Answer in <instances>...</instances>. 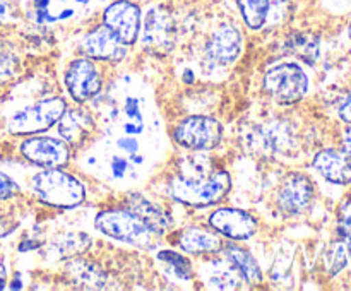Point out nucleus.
<instances>
[{
  "mask_svg": "<svg viewBox=\"0 0 351 291\" xmlns=\"http://www.w3.org/2000/svg\"><path fill=\"white\" fill-rule=\"evenodd\" d=\"M232 190V177L225 170H215L208 177H173L168 184V195L189 207H211L219 204Z\"/></svg>",
  "mask_w": 351,
  "mask_h": 291,
  "instance_id": "nucleus-1",
  "label": "nucleus"
},
{
  "mask_svg": "<svg viewBox=\"0 0 351 291\" xmlns=\"http://www.w3.org/2000/svg\"><path fill=\"white\" fill-rule=\"evenodd\" d=\"M242 147L259 157L287 156L297 147V134L287 120H267L252 123L242 132Z\"/></svg>",
  "mask_w": 351,
  "mask_h": 291,
  "instance_id": "nucleus-2",
  "label": "nucleus"
},
{
  "mask_svg": "<svg viewBox=\"0 0 351 291\" xmlns=\"http://www.w3.org/2000/svg\"><path fill=\"white\" fill-rule=\"evenodd\" d=\"M31 188L43 204L74 209L86 201V188L79 178L62 168H45L31 178Z\"/></svg>",
  "mask_w": 351,
  "mask_h": 291,
  "instance_id": "nucleus-3",
  "label": "nucleus"
},
{
  "mask_svg": "<svg viewBox=\"0 0 351 291\" xmlns=\"http://www.w3.org/2000/svg\"><path fill=\"white\" fill-rule=\"evenodd\" d=\"M95 228L108 238L117 242L129 243V245L149 249L153 245L154 235L146 223L129 207L106 209L98 212L95 218Z\"/></svg>",
  "mask_w": 351,
  "mask_h": 291,
  "instance_id": "nucleus-4",
  "label": "nucleus"
},
{
  "mask_svg": "<svg viewBox=\"0 0 351 291\" xmlns=\"http://www.w3.org/2000/svg\"><path fill=\"white\" fill-rule=\"evenodd\" d=\"M67 110V103L64 98L41 99L29 106L17 110L9 120H7V132L12 136H36L50 130L57 125L58 120Z\"/></svg>",
  "mask_w": 351,
  "mask_h": 291,
  "instance_id": "nucleus-5",
  "label": "nucleus"
},
{
  "mask_svg": "<svg viewBox=\"0 0 351 291\" xmlns=\"http://www.w3.org/2000/svg\"><path fill=\"white\" fill-rule=\"evenodd\" d=\"M264 92L281 106L297 105L308 91V77L295 62H285L271 67L263 79Z\"/></svg>",
  "mask_w": 351,
  "mask_h": 291,
  "instance_id": "nucleus-6",
  "label": "nucleus"
},
{
  "mask_svg": "<svg viewBox=\"0 0 351 291\" xmlns=\"http://www.w3.org/2000/svg\"><path fill=\"white\" fill-rule=\"evenodd\" d=\"M173 140L180 147L195 153L216 149L223 140V125L219 120L206 115H192L182 118L173 127Z\"/></svg>",
  "mask_w": 351,
  "mask_h": 291,
  "instance_id": "nucleus-7",
  "label": "nucleus"
},
{
  "mask_svg": "<svg viewBox=\"0 0 351 291\" xmlns=\"http://www.w3.org/2000/svg\"><path fill=\"white\" fill-rule=\"evenodd\" d=\"M101 24L125 47L137 43L143 24V10L132 0H113L101 14Z\"/></svg>",
  "mask_w": 351,
  "mask_h": 291,
  "instance_id": "nucleus-8",
  "label": "nucleus"
},
{
  "mask_svg": "<svg viewBox=\"0 0 351 291\" xmlns=\"http://www.w3.org/2000/svg\"><path fill=\"white\" fill-rule=\"evenodd\" d=\"M64 84L72 101L82 105L101 92L103 77L95 60L79 57L69 62L64 72Z\"/></svg>",
  "mask_w": 351,
  "mask_h": 291,
  "instance_id": "nucleus-9",
  "label": "nucleus"
},
{
  "mask_svg": "<svg viewBox=\"0 0 351 291\" xmlns=\"http://www.w3.org/2000/svg\"><path fill=\"white\" fill-rule=\"evenodd\" d=\"M21 156L40 168H62L71 161V146L60 137L29 136L19 144Z\"/></svg>",
  "mask_w": 351,
  "mask_h": 291,
  "instance_id": "nucleus-10",
  "label": "nucleus"
},
{
  "mask_svg": "<svg viewBox=\"0 0 351 291\" xmlns=\"http://www.w3.org/2000/svg\"><path fill=\"white\" fill-rule=\"evenodd\" d=\"M315 187L311 177L302 171H290L281 180L276 192V205L287 216H298L314 201Z\"/></svg>",
  "mask_w": 351,
  "mask_h": 291,
  "instance_id": "nucleus-11",
  "label": "nucleus"
},
{
  "mask_svg": "<svg viewBox=\"0 0 351 291\" xmlns=\"http://www.w3.org/2000/svg\"><path fill=\"white\" fill-rule=\"evenodd\" d=\"M209 226L233 242H245L259 229V219L239 207H219L209 216Z\"/></svg>",
  "mask_w": 351,
  "mask_h": 291,
  "instance_id": "nucleus-12",
  "label": "nucleus"
},
{
  "mask_svg": "<svg viewBox=\"0 0 351 291\" xmlns=\"http://www.w3.org/2000/svg\"><path fill=\"white\" fill-rule=\"evenodd\" d=\"M243 50L242 31L235 24H221L215 29L206 45V55L218 65H230Z\"/></svg>",
  "mask_w": 351,
  "mask_h": 291,
  "instance_id": "nucleus-13",
  "label": "nucleus"
},
{
  "mask_svg": "<svg viewBox=\"0 0 351 291\" xmlns=\"http://www.w3.org/2000/svg\"><path fill=\"white\" fill-rule=\"evenodd\" d=\"M146 47L154 50H168L173 43L175 24L163 7H149L143 16L141 34Z\"/></svg>",
  "mask_w": 351,
  "mask_h": 291,
  "instance_id": "nucleus-14",
  "label": "nucleus"
},
{
  "mask_svg": "<svg viewBox=\"0 0 351 291\" xmlns=\"http://www.w3.org/2000/svg\"><path fill=\"white\" fill-rule=\"evenodd\" d=\"M81 48L86 57L99 62H120L127 53L125 45L120 43L103 24L84 34Z\"/></svg>",
  "mask_w": 351,
  "mask_h": 291,
  "instance_id": "nucleus-15",
  "label": "nucleus"
},
{
  "mask_svg": "<svg viewBox=\"0 0 351 291\" xmlns=\"http://www.w3.org/2000/svg\"><path fill=\"white\" fill-rule=\"evenodd\" d=\"M178 249L189 255L202 257V255H215L223 249L221 235L215 229L202 228V226H187L177 235Z\"/></svg>",
  "mask_w": 351,
  "mask_h": 291,
  "instance_id": "nucleus-16",
  "label": "nucleus"
},
{
  "mask_svg": "<svg viewBox=\"0 0 351 291\" xmlns=\"http://www.w3.org/2000/svg\"><path fill=\"white\" fill-rule=\"evenodd\" d=\"M58 136L71 147L84 146L86 140L91 139L95 132V118L84 108L65 110L62 118L57 122Z\"/></svg>",
  "mask_w": 351,
  "mask_h": 291,
  "instance_id": "nucleus-17",
  "label": "nucleus"
},
{
  "mask_svg": "<svg viewBox=\"0 0 351 291\" xmlns=\"http://www.w3.org/2000/svg\"><path fill=\"white\" fill-rule=\"evenodd\" d=\"M125 207L136 212L156 236L165 235V233H168L173 228V219H171V216L160 204L147 199L146 195L129 194V197L125 199Z\"/></svg>",
  "mask_w": 351,
  "mask_h": 291,
  "instance_id": "nucleus-18",
  "label": "nucleus"
},
{
  "mask_svg": "<svg viewBox=\"0 0 351 291\" xmlns=\"http://www.w3.org/2000/svg\"><path fill=\"white\" fill-rule=\"evenodd\" d=\"M312 168L336 185L351 184V157L336 149H322L312 160Z\"/></svg>",
  "mask_w": 351,
  "mask_h": 291,
  "instance_id": "nucleus-19",
  "label": "nucleus"
},
{
  "mask_svg": "<svg viewBox=\"0 0 351 291\" xmlns=\"http://www.w3.org/2000/svg\"><path fill=\"white\" fill-rule=\"evenodd\" d=\"M221 253L225 255L226 262L237 270L242 281H245L249 286H259L264 281L263 269H261L259 262H257L256 257L242 245H237V243H226L223 245Z\"/></svg>",
  "mask_w": 351,
  "mask_h": 291,
  "instance_id": "nucleus-20",
  "label": "nucleus"
},
{
  "mask_svg": "<svg viewBox=\"0 0 351 291\" xmlns=\"http://www.w3.org/2000/svg\"><path fill=\"white\" fill-rule=\"evenodd\" d=\"M285 48L288 53L295 55L298 60L307 65H314L321 53V41L315 34L311 33H293L285 41Z\"/></svg>",
  "mask_w": 351,
  "mask_h": 291,
  "instance_id": "nucleus-21",
  "label": "nucleus"
},
{
  "mask_svg": "<svg viewBox=\"0 0 351 291\" xmlns=\"http://www.w3.org/2000/svg\"><path fill=\"white\" fill-rule=\"evenodd\" d=\"M243 24L250 31H261L271 19L273 0H237Z\"/></svg>",
  "mask_w": 351,
  "mask_h": 291,
  "instance_id": "nucleus-22",
  "label": "nucleus"
},
{
  "mask_svg": "<svg viewBox=\"0 0 351 291\" xmlns=\"http://www.w3.org/2000/svg\"><path fill=\"white\" fill-rule=\"evenodd\" d=\"M350 255H351V243L345 242V240L341 238L332 242L324 255V262H326V269H328V273L331 274V276H336V274L341 273V270L346 267V264H348Z\"/></svg>",
  "mask_w": 351,
  "mask_h": 291,
  "instance_id": "nucleus-23",
  "label": "nucleus"
},
{
  "mask_svg": "<svg viewBox=\"0 0 351 291\" xmlns=\"http://www.w3.org/2000/svg\"><path fill=\"white\" fill-rule=\"evenodd\" d=\"M158 260L170 267L171 273L177 277H180V279L189 281L194 277V267H192V262L184 253L175 252V250H160L158 252Z\"/></svg>",
  "mask_w": 351,
  "mask_h": 291,
  "instance_id": "nucleus-24",
  "label": "nucleus"
},
{
  "mask_svg": "<svg viewBox=\"0 0 351 291\" xmlns=\"http://www.w3.org/2000/svg\"><path fill=\"white\" fill-rule=\"evenodd\" d=\"M123 115H125V122H123V132L127 136H137L144 130V113L141 108V101L134 96H129L123 103Z\"/></svg>",
  "mask_w": 351,
  "mask_h": 291,
  "instance_id": "nucleus-25",
  "label": "nucleus"
},
{
  "mask_svg": "<svg viewBox=\"0 0 351 291\" xmlns=\"http://www.w3.org/2000/svg\"><path fill=\"white\" fill-rule=\"evenodd\" d=\"M209 283H211V286L218 288V290H237V288H240V283H243V281L237 274V270L230 266V270L218 269L216 273H213L211 277H209Z\"/></svg>",
  "mask_w": 351,
  "mask_h": 291,
  "instance_id": "nucleus-26",
  "label": "nucleus"
},
{
  "mask_svg": "<svg viewBox=\"0 0 351 291\" xmlns=\"http://www.w3.org/2000/svg\"><path fill=\"white\" fill-rule=\"evenodd\" d=\"M17 57L10 48L0 45V82H5L16 74Z\"/></svg>",
  "mask_w": 351,
  "mask_h": 291,
  "instance_id": "nucleus-27",
  "label": "nucleus"
},
{
  "mask_svg": "<svg viewBox=\"0 0 351 291\" xmlns=\"http://www.w3.org/2000/svg\"><path fill=\"white\" fill-rule=\"evenodd\" d=\"M338 238L351 243V201L343 204L338 214Z\"/></svg>",
  "mask_w": 351,
  "mask_h": 291,
  "instance_id": "nucleus-28",
  "label": "nucleus"
},
{
  "mask_svg": "<svg viewBox=\"0 0 351 291\" xmlns=\"http://www.w3.org/2000/svg\"><path fill=\"white\" fill-rule=\"evenodd\" d=\"M50 3L51 0H33L34 19H36L38 24L55 23V17L50 12Z\"/></svg>",
  "mask_w": 351,
  "mask_h": 291,
  "instance_id": "nucleus-29",
  "label": "nucleus"
},
{
  "mask_svg": "<svg viewBox=\"0 0 351 291\" xmlns=\"http://www.w3.org/2000/svg\"><path fill=\"white\" fill-rule=\"evenodd\" d=\"M19 192V185L7 173L0 170V201H9Z\"/></svg>",
  "mask_w": 351,
  "mask_h": 291,
  "instance_id": "nucleus-30",
  "label": "nucleus"
},
{
  "mask_svg": "<svg viewBox=\"0 0 351 291\" xmlns=\"http://www.w3.org/2000/svg\"><path fill=\"white\" fill-rule=\"evenodd\" d=\"M16 21V7L10 0H0V24H9Z\"/></svg>",
  "mask_w": 351,
  "mask_h": 291,
  "instance_id": "nucleus-31",
  "label": "nucleus"
},
{
  "mask_svg": "<svg viewBox=\"0 0 351 291\" xmlns=\"http://www.w3.org/2000/svg\"><path fill=\"white\" fill-rule=\"evenodd\" d=\"M117 146H119L120 151H123V153H127V154H136V153H139V149H141L139 142L134 139V136H127V134L117 140Z\"/></svg>",
  "mask_w": 351,
  "mask_h": 291,
  "instance_id": "nucleus-32",
  "label": "nucleus"
},
{
  "mask_svg": "<svg viewBox=\"0 0 351 291\" xmlns=\"http://www.w3.org/2000/svg\"><path fill=\"white\" fill-rule=\"evenodd\" d=\"M127 170H129V161H127L125 157H120V156L112 157V161H110V171L113 173V177L122 178Z\"/></svg>",
  "mask_w": 351,
  "mask_h": 291,
  "instance_id": "nucleus-33",
  "label": "nucleus"
},
{
  "mask_svg": "<svg viewBox=\"0 0 351 291\" xmlns=\"http://www.w3.org/2000/svg\"><path fill=\"white\" fill-rule=\"evenodd\" d=\"M16 228H17V223L14 221V219L5 218V216H0V238L9 236Z\"/></svg>",
  "mask_w": 351,
  "mask_h": 291,
  "instance_id": "nucleus-34",
  "label": "nucleus"
},
{
  "mask_svg": "<svg viewBox=\"0 0 351 291\" xmlns=\"http://www.w3.org/2000/svg\"><path fill=\"white\" fill-rule=\"evenodd\" d=\"M326 7L335 12H345L351 9V0H324Z\"/></svg>",
  "mask_w": 351,
  "mask_h": 291,
  "instance_id": "nucleus-35",
  "label": "nucleus"
},
{
  "mask_svg": "<svg viewBox=\"0 0 351 291\" xmlns=\"http://www.w3.org/2000/svg\"><path fill=\"white\" fill-rule=\"evenodd\" d=\"M339 118L343 120V122L346 123H351V94L346 96L345 101L339 105Z\"/></svg>",
  "mask_w": 351,
  "mask_h": 291,
  "instance_id": "nucleus-36",
  "label": "nucleus"
},
{
  "mask_svg": "<svg viewBox=\"0 0 351 291\" xmlns=\"http://www.w3.org/2000/svg\"><path fill=\"white\" fill-rule=\"evenodd\" d=\"M341 144H343V153H346L351 157V123L350 127H346L345 134H343Z\"/></svg>",
  "mask_w": 351,
  "mask_h": 291,
  "instance_id": "nucleus-37",
  "label": "nucleus"
},
{
  "mask_svg": "<svg viewBox=\"0 0 351 291\" xmlns=\"http://www.w3.org/2000/svg\"><path fill=\"white\" fill-rule=\"evenodd\" d=\"M7 286V269L2 262H0V290Z\"/></svg>",
  "mask_w": 351,
  "mask_h": 291,
  "instance_id": "nucleus-38",
  "label": "nucleus"
},
{
  "mask_svg": "<svg viewBox=\"0 0 351 291\" xmlns=\"http://www.w3.org/2000/svg\"><path fill=\"white\" fill-rule=\"evenodd\" d=\"M74 2L81 3V5H88V3H89V2H91V0H74Z\"/></svg>",
  "mask_w": 351,
  "mask_h": 291,
  "instance_id": "nucleus-39",
  "label": "nucleus"
},
{
  "mask_svg": "<svg viewBox=\"0 0 351 291\" xmlns=\"http://www.w3.org/2000/svg\"><path fill=\"white\" fill-rule=\"evenodd\" d=\"M348 34H350V38H351V23H350V27H348Z\"/></svg>",
  "mask_w": 351,
  "mask_h": 291,
  "instance_id": "nucleus-40",
  "label": "nucleus"
},
{
  "mask_svg": "<svg viewBox=\"0 0 351 291\" xmlns=\"http://www.w3.org/2000/svg\"><path fill=\"white\" fill-rule=\"evenodd\" d=\"M99 2H105V0H99Z\"/></svg>",
  "mask_w": 351,
  "mask_h": 291,
  "instance_id": "nucleus-41",
  "label": "nucleus"
}]
</instances>
